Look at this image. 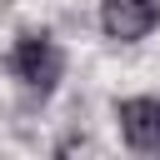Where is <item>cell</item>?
Masks as SVG:
<instances>
[{
    "label": "cell",
    "instance_id": "cell-1",
    "mask_svg": "<svg viewBox=\"0 0 160 160\" xmlns=\"http://www.w3.org/2000/svg\"><path fill=\"white\" fill-rule=\"evenodd\" d=\"M10 75L30 90V95H50L60 80H65V50L50 40V35H40V30H25L15 45H10Z\"/></svg>",
    "mask_w": 160,
    "mask_h": 160
},
{
    "label": "cell",
    "instance_id": "cell-2",
    "mask_svg": "<svg viewBox=\"0 0 160 160\" xmlns=\"http://www.w3.org/2000/svg\"><path fill=\"white\" fill-rule=\"evenodd\" d=\"M120 140L135 155H160V95H125L115 105Z\"/></svg>",
    "mask_w": 160,
    "mask_h": 160
},
{
    "label": "cell",
    "instance_id": "cell-3",
    "mask_svg": "<svg viewBox=\"0 0 160 160\" xmlns=\"http://www.w3.org/2000/svg\"><path fill=\"white\" fill-rule=\"evenodd\" d=\"M160 25V0H100V30L115 45H135Z\"/></svg>",
    "mask_w": 160,
    "mask_h": 160
},
{
    "label": "cell",
    "instance_id": "cell-4",
    "mask_svg": "<svg viewBox=\"0 0 160 160\" xmlns=\"http://www.w3.org/2000/svg\"><path fill=\"white\" fill-rule=\"evenodd\" d=\"M55 160H95V145H90L85 135H70V140H60Z\"/></svg>",
    "mask_w": 160,
    "mask_h": 160
}]
</instances>
